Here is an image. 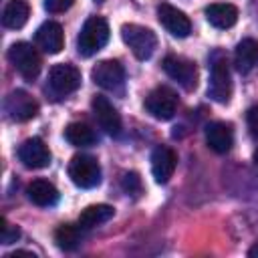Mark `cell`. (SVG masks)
I'll list each match as a JSON object with an SVG mask.
<instances>
[{"label": "cell", "instance_id": "obj_1", "mask_svg": "<svg viewBox=\"0 0 258 258\" xmlns=\"http://www.w3.org/2000/svg\"><path fill=\"white\" fill-rule=\"evenodd\" d=\"M109 40V24L101 16H91L85 20L79 36H77V50L83 56H93L99 52Z\"/></svg>", "mask_w": 258, "mask_h": 258}, {"label": "cell", "instance_id": "obj_2", "mask_svg": "<svg viewBox=\"0 0 258 258\" xmlns=\"http://www.w3.org/2000/svg\"><path fill=\"white\" fill-rule=\"evenodd\" d=\"M208 97L220 105H226L232 97V77L228 69L226 56L216 52L210 64V81H208Z\"/></svg>", "mask_w": 258, "mask_h": 258}, {"label": "cell", "instance_id": "obj_3", "mask_svg": "<svg viewBox=\"0 0 258 258\" xmlns=\"http://www.w3.org/2000/svg\"><path fill=\"white\" fill-rule=\"evenodd\" d=\"M121 38L131 48L135 58L147 60L155 48H157V36L151 28H145L141 24H123L121 26Z\"/></svg>", "mask_w": 258, "mask_h": 258}, {"label": "cell", "instance_id": "obj_4", "mask_svg": "<svg viewBox=\"0 0 258 258\" xmlns=\"http://www.w3.org/2000/svg\"><path fill=\"white\" fill-rule=\"evenodd\" d=\"M8 60L12 62V67H14L26 81L36 79L38 73H40V67H42L40 54L36 52V48H34L30 42H14V44L8 48Z\"/></svg>", "mask_w": 258, "mask_h": 258}, {"label": "cell", "instance_id": "obj_5", "mask_svg": "<svg viewBox=\"0 0 258 258\" xmlns=\"http://www.w3.org/2000/svg\"><path fill=\"white\" fill-rule=\"evenodd\" d=\"M69 177L77 187L91 189L101 183V165L93 155H75L69 163Z\"/></svg>", "mask_w": 258, "mask_h": 258}, {"label": "cell", "instance_id": "obj_6", "mask_svg": "<svg viewBox=\"0 0 258 258\" xmlns=\"http://www.w3.org/2000/svg\"><path fill=\"white\" fill-rule=\"evenodd\" d=\"M81 87V71L75 64L58 62L48 71V89L56 97H67Z\"/></svg>", "mask_w": 258, "mask_h": 258}, {"label": "cell", "instance_id": "obj_7", "mask_svg": "<svg viewBox=\"0 0 258 258\" xmlns=\"http://www.w3.org/2000/svg\"><path fill=\"white\" fill-rule=\"evenodd\" d=\"M145 111L159 119V121H167L175 115V109H177V95L169 89V87H155L147 97H145V103H143Z\"/></svg>", "mask_w": 258, "mask_h": 258}, {"label": "cell", "instance_id": "obj_8", "mask_svg": "<svg viewBox=\"0 0 258 258\" xmlns=\"http://www.w3.org/2000/svg\"><path fill=\"white\" fill-rule=\"evenodd\" d=\"M163 71L167 73L169 79H173L175 83H179L185 91L196 89L198 85V71H196V62H191L185 56H177V54H167L163 58Z\"/></svg>", "mask_w": 258, "mask_h": 258}, {"label": "cell", "instance_id": "obj_9", "mask_svg": "<svg viewBox=\"0 0 258 258\" xmlns=\"http://www.w3.org/2000/svg\"><path fill=\"white\" fill-rule=\"evenodd\" d=\"M4 111L8 113V117L12 121H18V123H24V121H30L38 115V103L36 99H32V95H28L26 91L22 89H16L12 91L6 101H4Z\"/></svg>", "mask_w": 258, "mask_h": 258}, {"label": "cell", "instance_id": "obj_10", "mask_svg": "<svg viewBox=\"0 0 258 258\" xmlns=\"http://www.w3.org/2000/svg\"><path fill=\"white\" fill-rule=\"evenodd\" d=\"M18 159L28 169H42V167L50 165L52 155H50V149L46 147V143L40 137H32V139H26L18 147Z\"/></svg>", "mask_w": 258, "mask_h": 258}, {"label": "cell", "instance_id": "obj_11", "mask_svg": "<svg viewBox=\"0 0 258 258\" xmlns=\"http://www.w3.org/2000/svg\"><path fill=\"white\" fill-rule=\"evenodd\" d=\"M91 79L95 81V85H99L101 89H107V91H115L123 85L125 81V71H123V64L119 60H113V58H107V60H101L93 67L91 71Z\"/></svg>", "mask_w": 258, "mask_h": 258}, {"label": "cell", "instance_id": "obj_12", "mask_svg": "<svg viewBox=\"0 0 258 258\" xmlns=\"http://www.w3.org/2000/svg\"><path fill=\"white\" fill-rule=\"evenodd\" d=\"M157 18L161 22V26L177 38H185L191 32V22L185 16V12H181L179 8L171 6V4H159L157 6Z\"/></svg>", "mask_w": 258, "mask_h": 258}, {"label": "cell", "instance_id": "obj_13", "mask_svg": "<svg viewBox=\"0 0 258 258\" xmlns=\"http://www.w3.org/2000/svg\"><path fill=\"white\" fill-rule=\"evenodd\" d=\"M91 105H93V113H95V119L101 125V129L105 133H109L111 137H117L121 133V115L117 113L113 103L103 95H95Z\"/></svg>", "mask_w": 258, "mask_h": 258}, {"label": "cell", "instance_id": "obj_14", "mask_svg": "<svg viewBox=\"0 0 258 258\" xmlns=\"http://www.w3.org/2000/svg\"><path fill=\"white\" fill-rule=\"evenodd\" d=\"M177 165V155L167 145H157L151 151V173L157 183H167Z\"/></svg>", "mask_w": 258, "mask_h": 258}, {"label": "cell", "instance_id": "obj_15", "mask_svg": "<svg viewBox=\"0 0 258 258\" xmlns=\"http://www.w3.org/2000/svg\"><path fill=\"white\" fill-rule=\"evenodd\" d=\"M34 42L40 50H44L46 54H56L62 50L64 46V32L62 26L54 20H48L44 24L38 26L36 34H34Z\"/></svg>", "mask_w": 258, "mask_h": 258}, {"label": "cell", "instance_id": "obj_16", "mask_svg": "<svg viewBox=\"0 0 258 258\" xmlns=\"http://www.w3.org/2000/svg\"><path fill=\"white\" fill-rule=\"evenodd\" d=\"M206 143L216 153H228L234 145V131L224 121H212L206 125Z\"/></svg>", "mask_w": 258, "mask_h": 258}, {"label": "cell", "instance_id": "obj_17", "mask_svg": "<svg viewBox=\"0 0 258 258\" xmlns=\"http://www.w3.org/2000/svg\"><path fill=\"white\" fill-rule=\"evenodd\" d=\"M204 12H206V20L214 28H220V30L232 28L238 22V8L228 2H214V4L206 6Z\"/></svg>", "mask_w": 258, "mask_h": 258}, {"label": "cell", "instance_id": "obj_18", "mask_svg": "<svg viewBox=\"0 0 258 258\" xmlns=\"http://www.w3.org/2000/svg\"><path fill=\"white\" fill-rule=\"evenodd\" d=\"M234 64L238 73L250 75L258 69V42L254 38H242L234 50Z\"/></svg>", "mask_w": 258, "mask_h": 258}, {"label": "cell", "instance_id": "obj_19", "mask_svg": "<svg viewBox=\"0 0 258 258\" xmlns=\"http://www.w3.org/2000/svg\"><path fill=\"white\" fill-rule=\"evenodd\" d=\"M26 196L32 204H36L40 208H52L60 198L58 189L46 179H32L26 187Z\"/></svg>", "mask_w": 258, "mask_h": 258}, {"label": "cell", "instance_id": "obj_20", "mask_svg": "<svg viewBox=\"0 0 258 258\" xmlns=\"http://www.w3.org/2000/svg\"><path fill=\"white\" fill-rule=\"evenodd\" d=\"M28 16H30V6L26 0H10L2 10V24L6 28L18 30L28 22Z\"/></svg>", "mask_w": 258, "mask_h": 258}, {"label": "cell", "instance_id": "obj_21", "mask_svg": "<svg viewBox=\"0 0 258 258\" xmlns=\"http://www.w3.org/2000/svg\"><path fill=\"white\" fill-rule=\"evenodd\" d=\"M113 214H115V210L109 204H95V206H89L81 212L79 224L83 230H93V228L109 222L113 218Z\"/></svg>", "mask_w": 258, "mask_h": 258}, {"label": "cell", "instance_id": "obj_22", "mask_svg": "<svg viewBox=\"0 0 258 258\" xmlns=\"http://www.w3.org/2000/svg\"><path fill=\"white\" fill-rule=\"evenodd\" d=\"M83 228L81 224H60L56 230H54V242L60 250H75L81 242H83Z\"/></svg>", "mask_w": 258, "mask_h": 258}, {"label": "cell", "instance_id": "obj_23", "mask_svg": "<svg viewBox=\"0 0 258 258\" xmlns=\"http://www.w3.org/2000/svg\"><path fill=\"white\" fill-rule=\"evenodd\" d=\"M64 139L75 147H89L97 143V135L87 123H71L64 129Z\"/></svg>", "mask_w": 258, "mask_h": 258}, {"label": "cell", "instance_id": "obj_24", "mask_svg": "<svg viewBox=\"0 0 258 258\" xmlns=\"http://www.w3.org/2000/svg\"><path fill=\"white\" fill-rule=\"evenodd\" d=\"M121 187L125 194H131V196H139L141 194V177L135 173V171H127L121 175Z\"/></svg>", "mask_w": 258, "mask_h": 258}, {"label": "cell", "instance_id": "obj_25", "mask_svg": "<svg viewBox=\"0 0 258 258\" xmlns=\"http://www.w3.org/2000/svg\"><path fill=\"white\" fill-rule=\"evenodd\" d=\"M18 238H20V230L16 226L8 224L6 218H2L0 220V240H2V244H12Z\"/></svg>", "mask_w": 258, "mask_h": 258}, {"label": "cell", "instance_id": "obj_26", "mask_svg": "<svg viewBox=\"0 0 258 258\" xmlns=\"http://www.w3.org/2000/svg\"><path fill=\"white\" fill-rule=\"evenodd\" d=\"M75 0H44V8L50 12V14H60L64 10H69L73 6Z\"/></svg>", "mask_w": 258, "mask_h": 258}, {"label": "cell", "instance_id": "obj_27", "mask_svg": "<svg viewBox=\"0 0 258 258\" xmlns=\"http://www.w3.org/2000/svg\"><path fill=\"white\" fill-rule=\"evenodd\" d=\"M246 123H248L250 135H252V137H258V105H254V107L248 109V113H246Z\"/></svg>", "mask_w": 258, "mask_h": 258}, {"label": "cell", "instance_id": "obj_28", "mask_svg": "<svg viewBox=\"0 0 258 258\" xmlns=\"http://www.w3.org/2000/svg\"><path fill=\"white\" fill-rule=\"evenodd\" d=\"M248 256L250 258H258V242H254V246L248 250Z\"/></svg>", "mask_w": 258, "mask_h": 258}, {"label": "cell", "instance_id": "obj_29", "mask_svg": "<svg viewBox=\"0 0 258 258\" xmlns=\"http://www.w3.org/2000/svg\"><path fill=\"white\" fill-rule=\"evenodd\" d=\"M254 163L258 165V147H256V151H254Z\"/></svg>", "mask_w": 258, "mask_h": 258}, {"label": "cell", "instance_id": "obj_30", "mask_svg": "<svg viewBox=\"0 0 258 258\" xmlns=\"http://www.w3.org/2000/svg\"><path fill=\"white\" fill-rule=\"evenodd\" d=\"M95 2H103V0H95Z\"/></svg>", "mask_w": 258, "mask_h": 258}]
</instances>
